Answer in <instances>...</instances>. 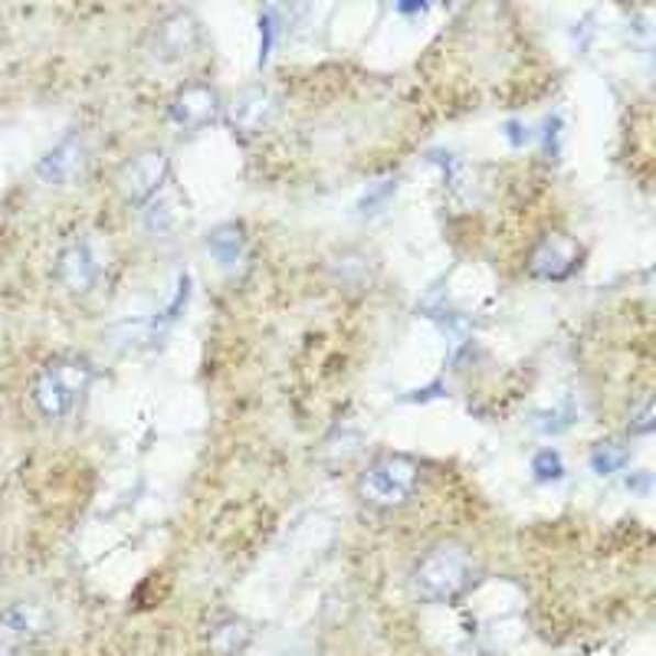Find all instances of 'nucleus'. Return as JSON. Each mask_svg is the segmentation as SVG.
<instances>
[{
  "instance_id": "1",
  "label": "nucleus",
  "mask_w": 656,
  "mask_h": 656,
  "mask_svg": "<svg viewBox=\"0 0 656 656\" xmlns=\"http://www.w3.org/2000/svg\"><path fill=\"white\" fill-rule=\"evenodd\" d=\"M479 581V565L469 548L456 542H440L424 552L411 571V588L427 604H453L472 591Z\"/></svg>"
},
{
  "instance_id": "2",
  "label": "nucleus",
  "mask_w": 656,
  "mask_h": 656,
  "mask_svg": "<svg viewBox=\"0 0 656 656\" xmlns=\"http://www.w3.org/2000/svg\"><path fill=\"white\" fill-rule=\"evenodd\" d=\"M92 385V365L82 358H53L33 381V404L46 421H63Z\"/></svg>"
},
{
  "instance_id": "3",
  "label": "nucleus",
  "mask_w": 656,
  "mask_h": 656,
  "mask_svg": "<svg viewBox=\"0 0 656 656\" xmlns=\"http://www.w3.org/2000/svg\"><path fill=\"white\" fill-rule=\"evenodd\" d=\"M418 486H421V463L404 453L378 456L362 476V496L378 509L404 505L418 492Z\"/></svg>"
},
{
  "instance_id": "4",
  "label": "nucleus",
  "mask_w": 656,
  "mask_h": 656,
  "mask_svg": "<svg viewBox=\"0 0 656 656\" xmlns=\"http://www.w3.org/2000/svg\"><path fill=\"white\" fill-rule=\"evenodd\" d=\"M105 266H109V263H105V246H102V240H99V236H79V240H73V243L59 253V259H56V279H59V286H63L66 292H73V296H89V292L99 286Z\"/></svg>"
},
{
  "instance_id": "5",
  "label": "nucleus",
  "mask_w": 656,
  "mask_h": 656,
  "mask_svg": "<svg viewBox=\"0 0 656 656\" xmlns=\"http://www.w3.org/2000/svg\"><path fill=\"white\" fill-rule=\"evenodd\" d=\"M201 46V23L198 16H191L188 10H178L171 16H165L152 40H148V56L162 66H175L181 59H188L194 49Z\"/></svg>"
},
{
  "instance_id": "6",
  "label": "nucleus",
  "mask_w": 656,
  "mask_h": 656,
  "mask_svg": "<svg viewBox=\"0 0 656 656\" xmlns=\"http://www.w3.org/2000/svg\"><path fill=\"white\" fill-rule=\"evenodd\" d=\"M168 171H171L168 155L162 148H145L119 171V191L129 204H145L165 188Z\"/></svg>"
},
{
  "instance_id": "7",
  "label": "nucleus",
  "mask_w": 656,
  "mask_h": 656,
  "mask_svg": "<svg viewBox=\"0 0 656 656\" xmlns=\"http://www.w3.org/2000/svg\"><path fill=\"white\" fill-rule=\"evenodd\" d=\"M581 266V246L568 233H545L529 253V276L558 282Z\"/></svg>"
},
{
  "instance_id": "8",
  "label": "nucleus",
  "mask_w": 656,
  "mask_h": 656,
  "mask_svg": "<svg viewBox=\"0 0 656 656\" xmlns=\"http://www.w3.org/2000/svg\"><path fill=\"white\" fill-rule=\"evenodd\" d=\"M168 115H171V122L181 132L198 135V132H204L208 125L218 122L220 96L208 82H191V86H185V89L175 92V99L168 105Z\"/></svg>"
},
{
  "instance_id": "9",
  "label": "nucleus",
  "mask_w": 656,
  "mask_h": 656,
  "mask_svg": "<svg viewBox=\"0 0 656 656\" xmlns=\"http://www.w3.org/2000/svg\"><path fill=\"white\" fill-rule=\"evenodd\" d=\"M86 162H89V148H86V138L79 132L66 135L59 145H53L40 165H36V178L46 185V188H66L73 185L82 171H86Z\"/></svg>"
},
{
  "instance_id": "10",
  "label": "nucleus",
  "mask_w": 656,
  "mask_h": 656,
  "mask_svg": "<svg viewBox=\"0 0 656 656\" xmlns=\"http://www.w3.org/2000/svg\"><path fill=\"white\" fill-rule=\"evenodd\" d=\"M276 112H279V102L269 89H243L233 102H230V129L246 135V138H256L263 135L273 122H276Z\"/></svg>"
},
{
  "instance_id": "11",
  "label": "nucleus",
  "mask_w": 656,
  "mask_h": 656,
  "mask_svg": "<svg viewBox=\"0 0 656 656\" xmlns=\"http://www.w3.org/2000/svg\"><path fill=\"white\" fill-rule=\"evenodd\" d=\"M204 246H208V253L214 256V263H218L226 276L243 273L246 263H249V243H246L243 226H236V223H220V226H214L208 233Z\"/></svg>"
},
{
  "instance_id": "12",
  "label": "nucleus",
  "mask_w": 656,
  "mask_h": 656,
  "mask_svg": "<svg viewBox=\"0 0 656 656\" xmlns=\"http://www.w3.org/2000/svg\"><path fill=\"white\" fill-rule=\"evenodd\" d=\"M46 634V611L36 604H13L0 614V637L10 644H26Z\"/></svg>"
},
{
  "instance_id": "13",
  "label": "nucleus",
  "mask_w": 656,
  "mask_h": 656,
  "mask_svg": "<svg viewBox=\"0 0 656 656\" xmlns=\"http://www.w3.org/2000/svg\"><path fill=\"white\" fill-rule=\"evenodd\" d=\"M211 651L218 656H240L249 641H253V631L243 618H220L218 624L211 627Z\"/></svg>"
},
{
  "instance_id": "14",
  "label": "nucleus",
  "mask_w": 656,
  "mask_h": 656,
  "mask_svg": "<svg viewBox=\"0 0 656 656\" xmlns=\"http://www.w3.org/2000/svg\"><path fill=\"white\" fill-rule=\"evenodd\" d=\"M627 459H631V453H627L624 446H618V443H601V446H594V453H591V469H594L598 476H614V472H621V469L627 466Z\"/></svg>"
},
{
  "instance_id": "15",
  "label": "nucleus",
  "mask_w": 656,
  "mask_h": 656,
  "mask_svg": "<svg viewBox=\"0 0 656 656\" xmlns=\"http://www.w3.org/2000/svg\"><path fill=\"white\" fill-rule=\"evenodd\" d=\"M532 472L538 482H562L565 479V459L558 449H542L532 456Z\"/></svg>"
},
{
  "instance_id": "16",
  "label": "nucleus",
  "mask_w": 656,
  "mask_h": 656,
  "mask_svg": "<svg viewBox=\"0 0 656 656\" xmlns=\"http://www.w3.org/2000/svg\"><path fill=\"white\" fill-rule=\"evenodd\" d=\"M279 10H263L259 13V66H266L269 53H273V40H276V30H279Z\"/></svg>"
},
{
  "instance_id": "17",
  "label": "nucleus",
  "mask_w": 656,
  "mask_h": 656,
  "mask_svg": "<svg viewBox=\"0 0 656 656\" xmlns=\"http://www.w3.org/2000/svg\"><path fill=\"white\" fill-rule=\"evenodd\" d=\"M398 194V181H381V185H375L365 198H362V214H378V211H385L388 208V201Z\"/></svg>"
},
{
  "instance_id": "18",
  "label": "nucleus",
  "mask_w": 656,
  "mask_h": 656,
  "mask_svg": "<svg viewBox=\"0 0 656 656\" xmlns=\"http://www.w3.org/2000/svg\"><path fill=\"white\" fill-rule=\"evenodd\" d=\"M654 431V404L647 401L637 414H634V421H631V434H651Z\"/></svg>"
},
{
  "instance_id": "19",
  "label": "nucleus",
  "mask_w": 656,
  "mask_h": 656,
  "mask_svg": "<svg viewBox=\"0 0 656 656\" xmlns=\"http://www.w3.org/2000/svg\"><path fill=\"white\" fill-rule=\"evenodd\" d=\"M509 138H512V145H522V125L509 122Z\"/></svg>"
}]
</instances>
